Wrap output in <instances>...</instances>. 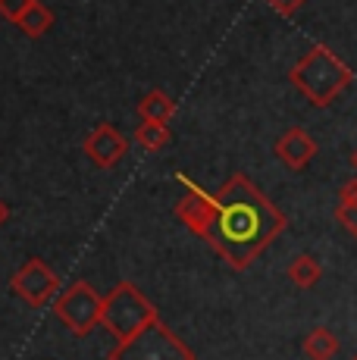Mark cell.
Wrapping results in <instances>:
<instances>
[{"label":"cell","instance_id":"cell-1","mask_svg":"<svg viewBox=\"0 0 357 360\" xmlns=\"http://www.w3.org/2000/svg\"><path fill=\"white\" fill-rule=\"evenodd\" d=\"M214 219L204 235L232 269H248L285 232V213L245 172H235L214 195Z\"/></svg>","mask_w":357,"mask_h":360},{"label":"cell","instance_id":"cell-2","mask_svg":"<svg viewBox=\"0 0 357 360\" xmlns=\"http://www.w3.org/2000/svg\"><path fill=\"white\" fill-rule=\"evenodd\" d=\"M288 82L304 94L307 103H313V107H329V103L335 98H342V91L354 82V72L332 47L317 44L288 69Z\"/></svg>","mask_w":357,"mask_h":360},{"label":"cell","instance_id":"cell-3","mask_svg":"<svg viewBox=\"0 0 357 360\" xmlns=\"http://www.w3.org/2000/svg\"><path fill=\"white\" fill-rule=\"evenodd\" d=\"M157 316V307L144 297L141 288H135L132 282H119L113 285V292L104 295V316H100V326H104L116 342H126V338L138 335L144 326H150Z\"/></svg>","mask_w":357,"mask_h":360},{"label":"cell","instance_id":"cell-4","mask_svg":"<svg viewBox=\"0 0 357 360\" xmlns=\"http://www.w3.org/2000/svg\"><path fill=\"white\" fill-rule=\"evenodd\" d=\"M107 360H195V351L176 332L163 326L160 320H154L138 335L116 342V348L107 354Z\"/></svg>","mask_w":357,"mask_h":360},{"label":"cell","instance_id":"cell-5","mask_svg":"<svg viewBox=\"0 0 357 360\" xmlns=\"http://www.w3.org/2000/svg\"><path fill=\"white\" fill-rule=\"evenodd\" d=\"M53 314H57V320L63 323L72 335H88L94 326H100L104 295H98V288H94L91 282L79 279L53 297Z\"/></svg>","mask_w":357,"mask_h":360},{"label":"cell","instance_id":"cell-6","mask_svg":"<svg viewBox=\"0 0 357 360\" xmlns=\"http://www.w3.org/2000/svg\"><path fill=\"white\" fill-rule=\"evenodd\" d=\"M10 288L29 307H44L60 295V276L53 273L51 263H44L41 257H29L10 276Z\"/></svg>","mask_w":357,"mask_h":360},{"label":"cell","instance_id":"cell-7","mask_svg":"<svg viewBox=\"0 0 357 360\" xmlns=\"http://www.w3.org/2000/svg\"><path fill=\"white\" fill-rule=\"evenodd\" d=\"M178 182L185 185V198L176 204V217L182 219V223L188 226V229L195 232L197 238H204L207 229H210V219H214L216 200H214V195H207L201 185L191 182L185 172H178Z\"/></svg>","mask_w":357,"mask_h":360},{"label":"cell","instance_id":"cell-8","mask_svg":"<svg viewBox=\"0 0 357 360\" xmlns=\"http://www.w3.org/2000/svg\"><path fill=\"white\" fill-rule=\"evenodd\" d=\"M129 154V138L110 122H100L98 129L88 131L85 138V157L100 169H113L122 157Z\"/></svg>","mask_w":357,"mask_h":360},{"label":"cell","instance_id":"cell-9","mask_svg":"<svg viewBox=\"0 0 357 360\" xmlns=\"http://www.w3.org/2000/svg\"><path fill=\"white\" fill-rule=\"evenodd\" d=\"M273 150H276V157L288 166V169L301 172L307 163L313 160V157H317V141H313V138L307 135L301 126H292V129H285L283 135L276 138Z\"/></svg>","mask_w":357,"mask_h":360},{"label":"cell","instance_id":"cell-10","mask_svg":"<svg viewBox=\"0 0 357 360\" xmlns=\"http://www.w3.org/2000/svg\"><path fill=\"white\" fill-rule=\"evenodd\" d=\"M138 120L141 122H169L176 116V101L169 98L163 88H150L138 101Z\"/></svg>","mask_w":357,"mask_h":360},{"label":"cell","instance_id":"cell-11","mask_svg":"<svg viewBox=\"0 0 357 360\" xmlns=\"http://www.w3.org/2000/svg\"><path fill=\"white\" fill-rule=\"evenodd\" d=\"M301 348H304L307 360H332L339 354V335H335L329 326H317L304 335Z\"/></svg>","mask_w":357,"mask_h":360},{"label":"cell","instance_id":"cell-12","mask_svg":"<svg viewBox=\"0 0 357 360\" xmlns=\"http://www.w3.org/2000/svg\"><path fill=\"white\" fill-rule=\"evenodd\" d=\"M53 22H57V19H53L51 6H44L41 0H32V6L22 13V16H19L16 29H22L29 38H41V34H47L53 29Z\"/></svg>","mask_w":357,"mask_h":360},{"label":"cell","instance_id":"cell-13","mask_svg":"<svg viewBox=\"0 0 357 360\" xmlns=\"http://www.w3.org/2000/svg\"><path fill=\"white\" fill-rule=\"evenodd\" d=\"M285 273L298 288H313L323 279V263L313 254H298V257L288 263Z\"/></svg>","mask_w":357,"mask_h":360},{"label":"cell","instance_id":"cell-14","mask_svg":"<svg viewBox=\"0 0 357 360\" xmlns=\"http://www.w3.org/2000/svg\"><path fill=\"white\" fill-rule=\"evenodd\" d=\"M132 141L148 154H157V150H163L169 144V126L167 122H138Z\"/></svg>","mask_w":357,"mask_h":360},{"label":"cell","instance_id":"cell-15","mask_svg":"<svg viewBox=\"0 0 357 360\" xmlns=\"http://www.w3.org/2000/svg\"><path fill=\"white\" fill-rule=\"evenodd\" d=\"M335 219H339V223L357 238V176L351 179V182L342 185L339 204H335Z\"/></svg>","mask_w":357,"mask_h":360},{"label":"cell","instance_id":"cell-16","mask_svg":"<svg viewBox=\"0 0 357 360\" xmlns=\"http://www.w3.org/2000/svg\"><path fill=\"white\" fill-rule=\"evenodd\" d=\"M32 6V0H0V16L10 19L13 25L19 22V16H22L25 10Z\"/></svg>","mask_w":357,"mask_h":360},{"label":"cell","instance_id":"cell-17","mask_svg":"<svg viewBox=\"0 0 357 360\" xmlns=\"http://www.w3.org/2000/svg\"><path fill=\"white\" fill-rule=\"evenodd\" d=\"M266 4H270V6H273V10H276V13H279V16L292 19V16H294V13H298V10H301V6H304V4H307V0H266Z\"/></svg>","mask_w":357,"mask_h":360},{"label":"cell","instance_id":"cell-18","mask_svg":"<svg viewBox=\"0 0 357 360\" xmlns=\"http://www.w3.org/2000/svg\"><path fill=\"white\" fill-rule=\"evenodd\" d=\"M6 219H10V207H6V200L0 198V226H6Z\"/></svg>","mask_w":357,"mask_h":360},{"label":"cell","instance_id":"cell-19","mask_svg":"<svg viewBox=\"0 0 357 360\" xmlns=\"http://www.w3.org/2000/svg\"><path fill=\"white\" fill-rule=\"evenodd\" d=\"M351 166H354V169H357V150H354V154H351Z\"/></svg>","mask_w":357,"mask_h":360},{"label":"cell","instance_id":"cell-20","mask_svg":"<svg viewBox=\"0 0 357 360\" xmlns=\"http://www.w3.org/2000/svg\"><path fill=\"white\" fill-rule=\"evenodd\" d=\"M351 360H357V354H354V357H351Z\"/></svg>","mask_w":357,"mask_h":360}]
</instances>
